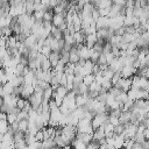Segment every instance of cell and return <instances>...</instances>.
<instances>
[{
    "instance_id": "25",
    "label": "cell",
    "mask_w": 149,
    "mask_h": 149,
    "mask_svg": "<svg viewBox=\"0 0 149 149\" xmlns=\"http://www.w3.org/2000/svg\"><path fill=\"white\" fill-rule=\"evenodd\" d=\"M112 86H113V84H112L111 79H106V78H104V80H102V83H101V87L108 91V90H109Z\"/></svg>"
},
{
    "instance_id": "36",
    "label": "cell",
    "mask_w": 149,
    "mask_h": 149,
    "mask_svg": "<svg viewBox=\"0 0 149 149\" xmlns=\"http://www.w3.org/2000/svg\"><path fill=\"white\" fill-rule=\"evenodd\" d=\"M35 139L37 140V141H43V132H42V129H38L37 132H36V134H35Z\"/></svg>"
},
{
    "instance_id": "37",
    "label": "cell",
    "mask_w": 149,
    "mask_h": 149,
    "mask_svg": "<svg viewBox=\"0 0 149 149\" xmlns=\"http://www.w3.org/2000/svg\"><path fill=\"white\" fill-rule=\"evenodd\" d=\"M6 118H7V113L0 111V120H6Z\"/></svg>"
},
{
    "instance_id": "41",
    "label": "cell",
    "mask_w": 149,
    "mask_h": 149,
    "mask_svg": "<svg viewBox=\"0 0 149 149\" xmlns=\"http://www.w3.org/2000/svg\"><path fill=\"white\" fill-rule=\"evenodd\" d=\"M144 90H147V91H148V92H149V83H148V85H147V86H146V88H144Z\"/></svg>"
},
{
    "instance_id": "20",
    "label": "cell",
    "mask_w": 149,
    "mask_h": 149,
    "mask_svg": "<svg viewBox=\"0 0 149 149\" xmlns=\"http://www.w3.org/2000/svg\"><path fill=\"white\" fill-rule=\"evenodd\" d=\"M93 81H94V74L93 73H87L83 77V83L86 84V85H90Z\"/></svg>"
},
{
    "instance_id": "30",
    "label": "cell",
    "mask_w": 149,
    "mask_h": 149,
    "mask_svg": "<svg viewBox=\"0 0 149 149\" xmlns=\"http://www.w3.org/2000/svg\"><path fill=\"white\" fill-rule=\"evenodd\" d=\"M64 37V41H65V43H69V44H74V40H73V36L71 35V34H66V35H64L63 36Z\"/></svg>"
},
{
    "instance_id": "18",
    "label": "cell",
    "mask_w": 149,
    "mask_h": 149,
    "mask_svg": "<svg viewBox=\"0 0 149 149\" xmlns=\"http://www.w3.org/2000/svg\"><path fill=\"white\" fill-rule=\"evenodd\" d=\"M52 66H51V63H50V61H49V58L47 57V58H44L42 62H41V69L43 70V71H47V70H50Z\"/></svg>"
},
{
    "instance_id": "9",
    "label": "cell",
    "mask_w": 149,
    "mask_h": 149,
    "mask_svg": "<svg viewBox=\"0 0 149 149\" xmlns=\"http://www.w3.org/2000/svg\"><path fill=\"white\" fill-rule=\"evenodd\" d=\"M93 139H95V140H101V139H104L105 137V130H104V127L102 126H100V127H98L97 129H94V132H93Z\"/></svg>"
},
{
    "instance_id": "31",
    "label": "cell",
    "mask_w": 149,
    "mask_h": 149,
    "mask_svg": "<svg viewBox=\"0 0 149 149\" xmlns=\"http://www.w3.org/2000/svg\"><path fill=\"white\" fill-rule=\"evenodd\" d=\"M91 16H92V20H93V21H97V20L100 17V14H99V10H98V8H94V9L92 10V13H91Z\"/></svg>"
},
{
    "instance_id": "17",
    "label": "cell",
    "mask_w": 149,
    "mask_h": 149,
    "mask_svg": "<svg viewBox=\"0 0 149 149\" xmlns=\"http://www.w3.org/2000/svg\"><path fill=\"white\" fill-rule=\"evenodd\" d=\"M112 3H113L112 0H100L95 6V8H107V7H111Z\"/></svg>"
},
{
    "instance_id": "35",
    "label": "cell",
    "mask_w": 149,
    "mask_h": 149,
    "mask_svg": "<svg viewBox=\"0 0 149 149\" xmlns=\"http://www.w3.org/2000/svg\"><path fill=\"white\" fill-rule=\"evenodd\" d=\"M105 56H106V61H107V64H109L114 58H115V56L113 55V52L112 51H109V52H107V54H105Z\"/></svg>"
},
{
    "instance_id": "12",
    "label": "cell",
    "mask_w": 149,
    "mask_h": 149,
    "mask_svg": "<svg viewBox=\"0 0 149 149\" xmlns=\"http://www.w3.org/2000/svg\"><path fill=\"white\" fill-rule=\"evenodd\" d=\"M73 40H74V44L76 43H84L85 44V35L79 30V31H74V34L72 35Z\"/></svg>"
},
{
    "instance_id": "19",
    "label": "cell",
    "mask_w": 149,
    "mask_h": 149,
    "mask_svg": "<svg viewBox=\"0 0 149 149\" xmlns=\"http://www.w3.org/2000/svg\"><path fill=\"white\" fill-rule=\"evenodd\" d=\"M55 91H56V92H57V94H58V95H61L62 98H64V97L66 95V93L69 92V90L66 88V86H63V85H59Z\"/></svg>"
},
{
    "instance_id": "16",
    "label": "cell",
    "mask_w": 149,
    "mask_h": 149,
    "mask_svg": "<svg viewBox=\"0 0 149 149\" xmlns=\"http://www.w3.org/2000/svg\"><path fill=\"white\" fill-rule=\"evenodd\" d=\"M2 87H3V91H5V94H10L13 93V90H14V86L10 81H6L5 84H2Z\"/></svg>"
},
{
    "instance_id": "8",
    "label": "cell",
    "mask_w": 149,
    "mask_h": 149,
    "mask_svg": "<svg viewBox=\"0 0 149 149\" xmlns=\"http://www.w3.org/2000/svg\"><path fill=\"white\" fill-rule=\"evenodd\" d=\"M48 58H49V61H50V63H51V66L54 68V66L58 63V61L61 59V52H58V51H51V52L49 54Z\"/></svg>"
},
{
    "instance_id": "14",
    "label": "cell",
    "mask_w": 149,
    "mask_h": 149,
    "mask_svg": "<svg viewBox=\"0 0 149 149\" xmlns=\"http://www.w3.org/2000/svg\"><path fill=\"white\" fill-rule=\"evenodd\" d=\"M17 122H19V129L26 133L28 130V119H21V120H17Z\"/></svg>"
},
{
    "instance_id": "13",
    "label": "cell",
    "mask_w": 149,
    "mask_h": 149,
    "mask_svg": "<svg viewBox=\"0 0 149 149\" xmlns=\"http://www.w3.org/2000/svg\"><path fill=\"white\" fill-rule=\"evenodd\" d=\"M24 12L29 15H31L35 10V7H34V2H29V1H24Z\"/></svg>"
},
{
    "instance_id": "40",
    "label": "cell",
    "mask_w": 149,
    "mask_h": 149,
    "mask_svg": "<svg viewBox=\"0 0 149 149\" xmlns=\"http://www.w3.org/2000/svg\"><path fill=\"white\" fill-rule=\"evenodd\" d=\"M2 104H3V98H2V97H0V107L2 106Z\"/></svg>"
},
{
    "instance_id": "6",
    "label": "cell",
    "mask_w": 149,
    "mask_h": 149,
    "mask_svg": "<svg viewBox=\"0 0 149 149\" xmlns=\"http://www.w3.org/2000/svg\"><path fill=\"white\" fill-rule=\"evenodd\" d=\"M95 24H97V29L98 28H108L109 27V17L108 16H100L95 21Z\"/></svg>"
},
{
    "instance_id": "10",
    "label": "cell",
    "mask_w": 149,
    "mask_h": 149,
    "mask_svg": "<svg viewBox=\"0 0 149 149\" xmlns=\"http://www.w3.org/2000/svg\"><path fill=\"white\" fill-rule=\"evenodd\" d=\"M50 35H51L52 37H55L56 40H59V38H62V37H63V31H62V30H59V28H58V27L52 26V27H51V29H50Z\"/></svg>"
},
{
    "instance_id": "2",
    "label": "cell",
    "mask_w": 149,
    "mask_h": 149,
    "mask_svg": "<svg viewBox=\"0 0 149 149\" xmlns=\"http://www.w3.org/2000/svg\"><path fill=\"white\" fill-rule=\"evenodd\" d=\"M137 69L133 66V64H128V65H123L120 73H121V77L123 78H129V77H133L135 73H136Z\"/></svg>"
},
{
    "instance_id": "39",
    "label": "cell",
    "mask_w": 149,
    "mask_h": 149,
    "mask_svg": "<svg viewBox=\"0 0 149 149\" xmlns=\"http://www.w3.org/2000/svg\"><path fill=\"white\" fill-rule=\"evenodd\" d=\"M144 77H147V78L149 79V66H148L147 70H146V74H144Z\"/></svg>"
},
{
    "instance_id": "22",
    "label": "cell",
    "mask_w": 149,
    "mask_h": 149,
    "mask_svg": "<svg viewBox=\"0 0 149 149\" xmlns=\"http://www.w3.org/2000/svg\"><path fill=\"white\" fill-rule=\"evenodd\" d=\"M9 128V123L7 122V120H0V133H6Z\"/></svg>"
},
{
    "instance_id": "26",
    "label": "cell",
    "mask_w": 149,
    "mask_h": 149,
    "mask_svg": "<svg viewBox=\"0 0 149 149\" xmlns=\"http://www.w3.org/2000/svg\"><path fill=\"white\" fill-rule=\"evenodd\" d=\"M123 129H125V125H123V123H118V125H115V126H114L113 132H114L115 134L120 135V134H122Z\"/></svg>"
},
{
    "instance_id": "3",
    "label": "cell",
    "mask_w": 149,
    "mask_h": 149,
    "mask_svg": "<svg viewBox=\"0 0 149 149\" xmlns=\"http://www.w3.org/2000/svg\"><path fill=\"white\" fill-rule=\"evenodd\" d=\"M33 93H34V85H31V84H23L21 86L20 97H22L24 99H28Z\"/></svg>"
},
{
    "instance_id": "1",
    "label": "cell",
    "mask_w": 149,
    "mask_h": 149,
    "mask_svg": "<svg viewBox=\"0 0 149 149\" xmlns=\"http://www.w3.org/2000/svg\"><path fill=\"white\" fill-rule=\"evenodd\" d=\"M76 127H77L78 132H86V133H90V134H93V132H94V129L91 125V120L85 119V118H80Z\"/></svg>"
},
{
    "instance_id": "38",
    "label": "cell",
    "mask_w": 149,
    "mask_h": 149,
    "mask_svg": "<svg viewBox=\"0 0 149 149\" xmlns=\"http://www.w3.org/2000/svg\"><path fill=\"white\" fill-rule=\"evenodd\" d=\"M41 3H43V5L48 6V7H50V6H49V5H50V0H41Z\"/></svg>"
},
{
    "instance_id": "32",
    "label": "cell",
    "mask_w": 149,
    "mask_h": 149,
    "mask_svg": "<svg viewBox=\"0 0 149 149\" xmlns=\"http://www.w3.org/2000/svg\"><path fill=\"white\" fill-rule=\"evenodd\" d=\"M97 63L99 64V65H101V64H107V61H106V56H105V54H100V56H99V58H98V61H97Z\"/></svg>"
},
{
    "instance_id": "33",
    "label": "cell",
    "mask_w": 149,
    "mask_h": 149,
    "mask_svg": "<svg viewBox=\"0 0 149 149\" xmlns=\"http://www.w3.org/2000/svg\"><path fill=\"white\" fill-rule=\"evenodd\" d=\"M98 10H99L100 16H108V13H109V7H107V8H98Z\"/></svg>"
},
{
    "instance_id": "4",
    "label": "cell",
    "mask_w": 149,
    "mask_h": 149,
    "mask_svg": "<svg viewBox=\"0 0 149 149\" xmlns=\"http://www.w3.org/2000/svg\"><path fill=\"white\" fill-rule=\"evenodd\" d=\"M76 139L79 140V141H83V142H85V143L87 144V143L93 139V135L90 134V133H86V132H78V130H77V133H76Z\"/></svg>"
},
{
    "instance_id": "21",
    "label": "cell",
    "mask_w": 149,
    "mask_h": 149,
    "mask_svg": "<svg viewBox=\"0 0 149 149\" xmlns=\"http://www.w3.org/2000/svg\"><path fill=\"white\" fill-rule=\"evenodd\" d=\"M128 98V95H127V92L126 91H121V93L120 94H118L116 97H115V100L120 104V102H125V100Z\"/></svg>"
},
{
    "instance_id": "29",
    "label": "cell",
    "mask_w": 149,
    "mask_h": 149,
    "mask_svg": "<svg viewBox=\"0 0 149 149\" xmlns=\"http://www.w3.org/2000/svg\"><path fill=\"white\" fill-rule=\"evenodd\" d=\"M26 101H27V99L20 97V98L17 99V101H16V107L20 108V109H23V108H24V105H26Z\"/></svg>"
},
{
    "instance_id": "28",
    "label": "cell",
    "mask_w": 149,
    "mask_h": 149,
    "mask_svg": "<svg viewBox=\"0 0 149 149\" xmlns=\"http://www.w3.org/2000/svg\"><path fill=\"white\" fill-rule=\"evenodd\" d=\"M6 120H7V122L10 125V123H13L14 121L17 120V115L14 114V113H7V118H6Z\"/></svg>"
},
{
    "instance_id": "11",
    "label": "cell",
    "mask_w": 149,
    "mask_h": 149,
    "mask_svg": "<svg viewBox=\"0 0 149 149\" xmlns=\"http://www.w3.org/2000/svg\"><path fill=\"white\" fill-rule=\"evenodd\" d=\"M79 51V57L84 58V59H90V48L86 47L85 44L78 50Z\"/></svg>"
},
{
    "instance_id": "27",
    "label": "cell",
    "mask_w": 149,
    "mask_h": 149,
    "mask_svg": "<svg viewBox=\"0 0 149 149\" xmlns=\"http://www.w3.org/2000/svg\"><path fill=\"white\" fill-rule=\"evenodd\" d=\"M7 80V76H6V70L3 68H0V84H5Z\"/></svg>"
},
{
    "instance_id": "7",
    "label": "cell",
    "mask_w": 149,
    "mask_h": 149,
    "mask_svg": "<svg viewBox=\"0 0 149 149\" xmlns=\"http://www.w3.org/2000/svg\"><path fill=\"white\" fill-rule=\"evenodd\" d=\"M98 41V37H97V34L95 33H92V34H88L85 36V45L88 47V48H92L93 44Z\"/></svg>"
},
{
    "instance_id": "15",
    "label": "cell",
    "mask_w": 149,
    "mask_h": 149,
    "mask_svg": "<svg viewBox=\"0 0 149 149\" xmlns=\"http://www.w3.org/2000/svg\"><path fill=\"white\" fill-rule=\"evenodd\" d=\"M52 91H54V90H52V87H51L50 85H49L48 87H45V88L43 90V99L49 101V100L51 99V95H52Z\"/></svg>"
},
{
    "instance_id": "42",
    "label": "cell",
    "mask_w": 149,
    "mask_h": 149,
    "mask_svg": "<svg viewBox=\"0 0 149 149\" xmlns=\"http://www.w3.org/2000/svg\"><path fill=\"white\" fill-rule=\"evenodd\" d=\"M0 68H2V61L0 59Z\"/></svg>"
},
{
    "instance_id": "5",
    "label": "cell",
    "mask_w": 149,
    "mask_h": 149,
    "mask_svg": "<svg viewBox=\"0 0 149 149\" xmlns=\"http://www.w3.org/2000/svg\"><path fill=\"white\" fill-rule=\"evenodd\" d=\"M122 63H121V61L119 59V57H115L109 64H108V68L111 69V70H113L114 72H118V71H121V69H122Z\"/></svg>"
},
{
    "instance_id": "23",
    "label": "cell",
    "mask_w": 149,
    "mask_h": 149,
    "mask_svg": "<svg viewBox=\"0 0 149 149\" xmlns=\"http://www.w3.org/2000/svg\"><path fill=\"white\" fill-rule=\"evenodd\" d=\"M100 90H101V85L99 83H97L95 80L88 85V91H97V92H99Z\"/></svg>"
},
{
    "instance_id": "34",
    "label": "cell",
    "mask_w": 149,
    "mask_h": 149,
    "mask_svg": "<svg viewBox=\"0 0 149 149\" xmlns=\"http://www.w3.org/2000/svg\"><path fill=\"white\" fill-rule=\"evenodd\" d=\"M33 15L35 16V19H43V15H44V10H34Z\"/></svg>"
},
{
    "instance_id": "24",
    "label": "cell",
    "mask_w": 149,
    "mask_h": 149,
    "mask_svg": "<svg viewBox=\"0 0 149 149\" xmlns=\"http://www.w3.org/2000/svg\"><path fill=\"white\" fill-rule=\"evenodd\" d=\"M121 91H122L121 88H119V87H116V86H114V85H113V86L108 90V93H109L111 95H113V97H116L118 94H120V93H121Z\"/></svg>"
}]
</instances>
